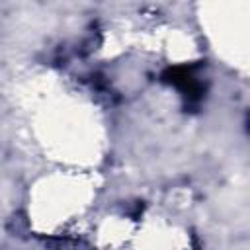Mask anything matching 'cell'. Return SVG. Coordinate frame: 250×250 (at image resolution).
Wrapping results in <instances>:
<instances>
[{
    "label": "cell",
    "instance_id": "obj_1",
    "mask_svg": "<svg viewBox=\"0 0 250 250\" xmlns=\"http://www.w3.org/2000/svg\"><path fill=\"white\" fill-rule=\"evenodd\" d=\"M197 68L199 64H174L160 74V80L164 84H170L180 90L186 109L199 107L207 94V84L197 76Z\"/></svg>",
    "mask_w": 250,
    "mask_h": 250
},
{
    "label": "cell",
    "instance_id": "obj_2",
    "mask_svg": "<svg viewBox=\"0 0 250 250\" xmlns=\"http://www.w3.org/2000/svg\"><path fill=\"white\" fill-rule=\"evenodd\" d=\"M55 250H78V246L76 244H72V242H62L59 248H55Z\"/></svg>",
    "mask_w": 250,
    "mask_h": 250
}]
</instances>
